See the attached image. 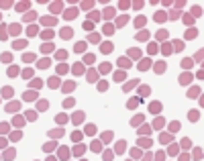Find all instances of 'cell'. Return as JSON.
<instances>
[{"instance_id": "1", "label": "cell", "mask_w": 204, "mask_h": 161, "mask_svg": "<svg viewBox=\"0 0 204 161\" xmlns=\"http://www.w3.org/2000/svg\"><path fill=\"white\" fill-rule=\"evenodd\" d=\"M61 37H63V39H70L71 37V29H63V31H61Z\"/></svg>"}, {"instance_id": "2", "label": "cell", "mask_w": 204, "mask_h": 161, "mask_svg": "<svg viewBox=\"0 0 204 161\" xmlns=\"http://www.w3.org/2000/svg\"><path fill=\"white\" fill-rule=\"evenodd\" d=\"M10 33H12V35H19V33H20V27L19 25H12V27H10Z\"/></svg>"}, {"instance_id": "3", "label": "cell", "mask_w": 204, "mask_h": 161, "mask_svg": "<svg viewBox=\"0 0 204 161\" xmlns=\"http://www.w3.org/2000/svg\"><path fill=\"white\" fill-rule=\"evenodd\" d=\"M110 49H112V45H110V43H104V45H102V53H108Z\"/></svg>"}, {"instance_id": "4", "label": "cell", "mask_w": 204, "mask_h": 161, "mask_svg": "<svg viewBox=\"0 0 204 161\" xmlns=\"http://www.w3.org/2000/svg\"><path fill=\"white\" fill-rule=\"evenodd\" d=\"M33 98H37L35 92H27V94H25V100H33Z\"/></svg>"}, {"instance_id": "5", "label": "cell", "mask_w": 204, "mask_h": 161, "mask_svg": "<svg viewBox=\"0 0 204 161\" xmlns=\"http://www.w3.org/2000/svg\"><path fill=\"white\" fill-rule=\"evenodd\" d=\"M8 110L12 112V110H19V102H12V104H8Z\"/></svg>"}, {"instance_id": "6", "label": "cell", "mask_w": 204, "mask_h": 161, "mask_svg": "<svg viewBox=\"0 0 204 161\" xmlns=\"http://www.w3.org/2000/svg\"><path fill=\"white\" fill-rule=\"evenodd\" d=\"M173 47L178 49V51H182V49H184V43H182V41H175V43H173Z\"/></svg>"}, {"instance_id": "7", "label": "cell", "mask_w": 204, "mask_h": 161, "mask_svg": "<svg viewBox=\"0 0 204 161\" xmlns=\"http://www.w3.org/2000/svg\"><path fill=\"white\" fill-rule=\"evenodd\" d=\"M139 145H141V147H149V145H151V141H149V139H147V141H145V139H141V141H139Z\"/></svg>"}, {"instance_id": "8", "label": "cell", "mask_w": 204, "mask_h": 161, "mask_svg": "<svg viewBox=\"0 0 204 161\" xmlns=\"http://www.w3.org/2000/svg\"><path fill=\"white\" fill-rule=\"evenodd\" d=\"M92 149H94V151H100V149H102V145H100L98 141H94V143H92Z\"/></svg>"}, {"instance_id": "9", "label": "cell", "mask_w": 204, "mask_h": 161, "mask_svg": "<svg viewBox=\"0 0 204 161\" xmlns=\"http://www.w3.org/2000/svg\"><path fill=\"white\" fill-rule=\"evenodd\" d=\"M149 65H151V61H149V59H147V61H143V63H141V65H139V67H141V70H147V67H149Z\"/></svg>"}, {"instance_id": "10", "label": "cell", "mask_w": 204, "mask_h": 161, "mask_svg": "<svg viewBox=\"0 0 204 161\" xmlns=\"http://www.w3.org/2000/svg\"><path fill=\"white\" fill-rule=\"evenodd\" d=\"M29 35H31V37L37 35V27H29Z\"/></svg>"}, {"instance_id": "11", "label": "cell", "mask_w": 204, "mask_h": 161, "mask_svg": "<svg viewBox=\"0 0 204 161\" xmlns=\"http://www.w3.org/2000/svg\"><path fill=\"white\" fill-rule=\"evenodd\" d=\"M16 73H19V70H16V67H10V70H8V76H16Z\"/></svg>"}, {"instance_id": "12", "label": "cell", "mask_w": 204, "mask_h": 161, "mask_svg": "<svg viewBox=\"0 0 204 161\" xmlns=\"http://www.w3.org/2000/svg\"><path fill=\"white\" fill-rule=\"evenodd\" d=\"M94 131H96V129H94V124H88V126H86V133H90V135H92Z\"/></svg>"}, {"instance_id": "13", "label": "cell", "mask_w": 204, "mask_h": 161, "mask_svg": "<svg viewBox=\"0 0 204 161\" xmlns=\"http://www.w3.org/2000/svg\"><path fill=\"white\" fill-rule=\"evenodd\" d=\"M51 49H53V45H51V43H45L43 45V51H51Z\"/></svg>"}, {"instance_id": "14", "label": "cell", "mask_w": 204, "mask_h": 161, "mask_svg": "<svg viewBox=\"0 0 204 161\" xmlns=\"http://www.w3.org/2000/svg\"><path fill=\"white\" fill-rule=\"evenodd\" d=\"M33 59H35V55H33V53H27L25 55V61H33Z\"/></svg>"}, {"instance_id": "15", "label": "cell", "mask_w": 204, "mask_h": 161, "mask_svg": "<svg viewBox=\"0 0 204 161\" xmlns=\"http://www.w3.org/2000/svg\"><path fill=\"white\" fill-rule=\"evenodd\" d=\"M47 65H49V59H43L41 63H39V67H47Z\"/></svg>"}, {"instance_id": "16", "label": "cell", "mask_w": 204, "mask_h": 161, "mask_svg": "<svg viewBox=\"0 0 204 161\" xmlns=\"http://www.w3.org/2000/svg\"><path fill=\"white\" fill-rule=\"evenodd\" d=\"M196 96H198V90H196V88L190 90V98H196Z\"/></svg>"}, {"instance_id": "17", "label": "cell", "mask_w": 204, "mask_h": 161, "mask_svg": "<svg viewBox=\"0 0 204 161\" xmlns=\"http://www.w3.org/2000/svg\"><path fill=\"white\" fill-rule=\"evenodd\" d=\"M84 47H86L84 43H78V45H76V51H84Z\"/></svg>"}, {"instance_id": "18", "label": "cell", "mask_w": 204, "mask_h": 161, "mask_svg": "<svg viewBox=\"0 0 204 161\" xmlns=\"http://www.w3.org/2000/svg\"><path fill=\"white\" fill-rule=\"evenodd\" d=\"M155 19H157V20H165V14H163V12H159V14L155 16Z\"/></svg>"}, {"instance_id": "19", "label": "cell", "mask_w": 204, "mask_h": 161, "mask_svg": "<svg viewBox=\"0 0 204 161\" xmlns=\"http://www.w3.org/2000/svg\"><path fill=\"white\" fill-rule=\"evenodd\" d=\"M190 118H192V120H196V118H198V112H196V110H192V114H190Z\"/></svg>"}]
</instances>
